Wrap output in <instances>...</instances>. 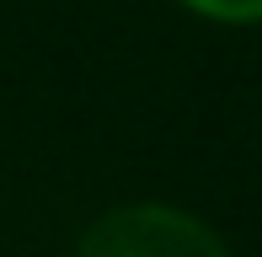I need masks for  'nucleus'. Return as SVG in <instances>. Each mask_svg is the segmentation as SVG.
<instances>
[{
  "mask_svg": "<svg viewBox=\"0 0 262 257\" xmlns=\"http://www.w3.org/2000/svg\"><path fill=\"white\" fill-rule=\"evenodd\" d=\"M75 257H230L209 220L171 204H123L107 209L80 236Z\"/></svg>",
  "mask_w": 262,
  "mask_h": 257,
  "instance_id": "f257e3e1",
  "label": "nucleus"
},
{
  "mask_svg": "<svg viewBox=\"0 0 262 257\" xmlns=\"http://www.w3.org/2000/svg\"><path fill=\"white\" fill-rule=\"evenodd\" d=\"M187 11L209 22H230V27H246V22H262V0H182Z\"/></svg>",
  "mask_w": 262,
  "mask_h": 257,
  "instance_id": "f03ea898",
  "label": "nucleus"
}]
</instances>
